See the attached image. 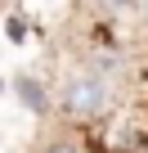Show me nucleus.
Returning a JSON list of instances; mask_svg holds the SVG:
<instances>
[{"instance_id":"2","label":"nucleus","mask_w":148,"mask_h":153,"mask_svg":"<svg viewBox=\"0 0 148 153\" xmlns=\"http://www.w3.org/2000/svg\"><path fill=\"white\" fill-rule=\"evenodd\" d=\"M40 153H90V144L81 135H54V140L40 144Z\"/></svg>"},{"instance_id":"1","label":"nucleus","mask_w":148,"mask_h":153,"mask_svg":"<svg viewBox=\"0 0 148 153\" xmlns=\"http://www.w3.org/2000/svg\"><path fill=\"white\" fill-rule=\"evenodd\" d=\"M112 104V90L99 72H72L63 86V113L72 122H99Z\"/></svg>"}]
</instances>
